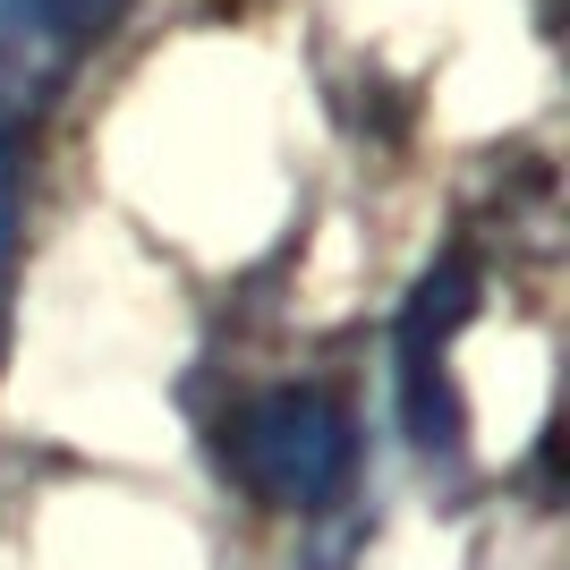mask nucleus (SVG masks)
Masks as SVG:
<instances>
[{
	"label": "nucleus",
	"mask_w": 570,
	"mask_h": 570,
	"mask_svg": "<svg viewBox=\"0 0 570 570\" xmlns=\"http://www.w3.org/2000/svg\"><path fill=\"white\" fill-rule=\"evenodd\" d=\"M222 469L264 502V511H333L357 485V417L324 383H273L222 417Z\"/></svg>",
	"instance_id": "1"
},
{
	"label": "nucleus",
	"mask_w": 570,
	"mask_h": 570,
	"mask_svg": "<svg viewBox=\"0 0 570 570\" xmlns=\"http://www.w3.org/2000/svg\"><path fill=\"white\" fill-rule=\"evenodd\" d=\"M476 315V264L460 256H434L426 273H417V289H409L401 307V333H392V357H401V426L409 443H417V460H443L452 469L460 460V383H452V341L469 333Z\"/></svg>",
	"instance_id": "2"
},
{
	"label": "nucleus",
	"mask_w": 570,
	"mask_h": 570,
	"mask_svg": "<svg viewBox=\"0 0 570 570\" xmlns=\"http://www.w3.org/2000/svg\"><path fill=\"white\" fill-rule=\"evenodd\" d=\"M128 9L137 0H0V154H18V137L69 95V77L111 43Z\"/></svg>",
	"instance_id": "3"
},
{
	"label": "nucleus",
	"mask_w": 570,
	"mask_h": 570,
	"mask_svg": "<svg viewBox=\"0 0 570 570\" xmlns=\"http://www.w3.org/2000/svg\"><path fill=\"white\" fill-rule=\"evenodd\" d=\"M9 273H18V154H0V324H9Z\"/></svg>",
	"instance_id": "4"
}]
</instances>
